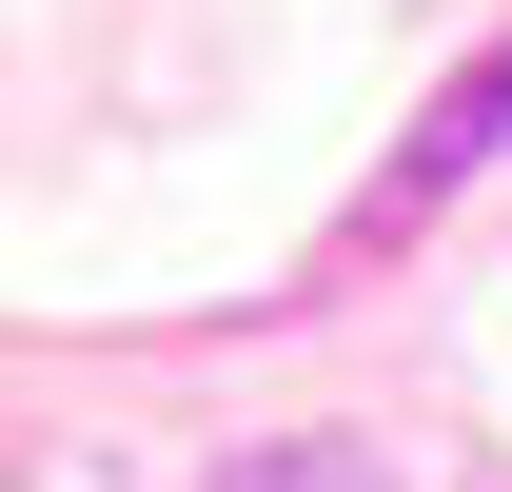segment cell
<instances>
[{
  "label": "cell",
  "instance_id": "6da1fadb",
  "mask_svg": "<svg viewBox=\"0 0 512 492\" xmlns=\"http://www.w3.org/2000/svg\"><path fill=\"white\" fill-rule=\"evenodd\" d=\"M493 138H512V60H473V79L434 99V138L394 158V217H434V197H473V178H493Z\"/></svg>",
  "mask_w": 512,
  "mask_h": 492
}]
</instances>
